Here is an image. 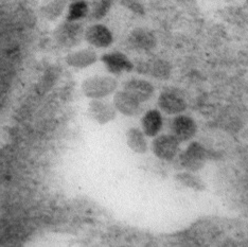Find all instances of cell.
<instances>
[{"mask_svg": "<svg viewBox=\"0 0 248 247\" xmlns=\"http://www.w3.org/2000/svg\"><path fill=\"white\" fill-rule=\"evenodd\" d=\"M101 60L105 64L107 70L115 75L121 74L123 71H131L134 68L132 62L121 52L107 53Z\"/></svg>", "mask_w": 248, "mask_h": 247, "instance_id": "9", "label": "cell"}, {"mask_svg": "<svg viewBox=\"0 0 248 247\" xmlns=\"http://www.w3.org/2000/svg\"><path fill=\"white\" fill-rule=\"evenodd\" d=\"M112 0H100L99 2L93 5L92 11V17L94 19H101L108 12L111 7Z\"/></svg>", "mask_w": 248, "mask_h": 247, "instance_id": "20", "label": "cell"}, {"mask_svg": "<svg viewBox=\"0 0 248 247\" xmlns=\"http://www.w3.org/2000/svg\"><path fill=\"white\" fill-rule=\"evenodd\" d=\"M124 92L127 93L139 103L148 101L154 93V87L152 84L143 80H132L125 84Z\"/></svg>", "mask_w": 248, "mask_h": 247, "instance_id": "10", "label": "cell"}, {"mask_svg": "<svg viewBox=\"0 0 248 247\" xmlns=\"http://www.w3.org/2000/svg\"><path fill=\"white\" fill-rule=\"evenodd\" d=\"M178 143L173 135H162L153 141V152L160 159L172 160L178 152Z\"/></svg>", "mask_w": 248, "mask_h": 247, "instance_id": "4", "label": "cell"}, {"mask_svg": "<svg viewBox=\"0 0 248 247\" xmlns=\"http://www.w3.org/2000/svg\"><path fill=\"white\" fill-rule=\"evenodd\" d=\"M97 61V54L92 49H83L71 52L66 57L67 64L75 68H86Z\"/></svg>", "mask_w": 248, "mask_h": 247, "instance_id": "13", "label": "cell"}, {"mask_svg": "<svg viewBox=\"0 0 248 247\" xmlns=\"http://www.w3.org/2000/svg\"><path fill=\"white\" fill-rule=\"evenodd\" d=\"M83 93L86 97L100 99L110 94L117 88V82L110 77H93L83 83Z\"/></svg>", "mask_w": 248, "mask_h": 247, "instance_id": "1", "label": "cell"}, {"mask_svg": "<svg viewBox=\"0 0 248 247\" xmlns=\"http://www.w3.org/2000/svg\"><path fill=\"white\" fill-rule=\"evenodd\" d=\"M66 7L67 0H48L42 7L41 13L46 19L55 20L64 12Z\"/></svg>", "mask_w": 248, "mask_h": 247, "instance_id": "16", "label": "cell"}, {"mask_svg": "<svg viewBox=\"0 0 248 247\" xmlns=\"http://www.w3.org/2000/svg\"><path fill=\"white\" fill-rule=\"evenodd\" d=\"M70 1H76V0H70Z\"/></svg>", "mask_w": 248, "mask_h": 247, "instance_id": "21", "label": "cell"}, {"mask_svg": "<svg viewBox=\"0 0 248 247\" xmlns=\"http://www.w3.org/2000/svg\"><path fill=\"white\" fill-rule=\"evenodd\" d=\"M89 12V8L86 1L84 0H76L72 1L67 11L66 19L69 21H78L86 17Z\"/></svg>", "mask_w": 248, "mask_h": 247, "instance_id": "18", "label": "cell"}, {"mask_svg": "<svg viewBox=\"0 0 248 247\" xmlns=\"http://www.w3.org/2000/svg\"><path fill=\"white\" fill-rule=\"evenodd\" d=\"M53 34L56 43L63 47L70 48L80 43L84 35V30L82 25L78 21L66 20L56 28Z\"/></svg>", "mask_w": 248, "mask_h": 247, "instance_id": "2", "label": "cell"}, {"mask_svg": "<svg viewBox=\"0 0 248 247\" xmlns=\"http://www.w3.org/2000/svg\"><path fill=\"white\" fill-rule=\"evenodd\" d=\"M126 141L129 149L136 153L142 154L148 150V143H146L144 135L138 128H129L126 134Z\"/></svg>", "mask_w": 248, "mask_h": 247, "instance_id": "15", "label": "cell"}, {"mask_svg": "<svg viewBox=\"0 0 248 247\" xmlns=\"http://www.w3.org/2000/svg\"><path fill=\"white\" fill-rule=\"evenodd\" d=\"M171 131L178 142L187 141L195 135L196 124L194 120L188 116H178L172 121Z\"/></svg>", "mask_w": 248, "mask_h": 247, "instance_id": "5", "label": "cell"}, {"mask_svg": "<svg viewBox=\"0 0 248 247\" xmlns=\"http://www.w3.org/2000/svg\"><path fill=\"white\" fill-rule=\"evenodd\" d=\"M158 105L161 110L169 115L183 113L187 108L184 98L174 91L163 92L158 99Z\"/></svg>", "mask_w": 248, "mask_h": 247, "instance_id": "6", "label": "cell"}, {"mask_svg": "<svg viewBox=\"0 0 248 247\" xmlns=\"http://www.w3.org/2000/svg\"><path fill=\"white\" fill-rule=\"evenodd\" d=\"M115 108L125 116H135L140 111V103L125 92H119L114 97Z\"/></svg>", "mask_w": 248, "mask_h": 247, "instance_id": "11", "label": "cell"}, {"mask_svg": "<svg viewBox=\"0 0 248 247\" xmlns=\"http://www.w3.org/2000/svg\"><path fill=\"white\" fill-rule=\"evenodd\" d=\"M128 42L135 49L144 50V51L153 49L156 45V39L153 33L145 29H141V28L135 29L131 33V35L128 37Z\"/></svg>", "mask_w": 248, "mask_h": 247, "instance_id": "12", "label": "cell"}, {"mask_svg": "<svg viewBox=\"0 0 248 247\" xmlns=\"http://www.w3.org/2000/svg\"><path fill=\"white\" fill-rule=\"evenodd\" d=\"M145 74H149L157 78H168L171 74V67L167 62L161 60H156L153 62H149L144 65L143 68Z\"/></svg>", "mask_w": 248, "mask_h": 247, "instance_id": "17", "label": "cell"}, {"mask_svg": "<svg viewBox=\"0 0 248 247\" xmlns=\"http://www.w3.org/2000/svg\"><path fill=\"white\" fill-rule=\"evenodd\" d=\"M143 132L149 137L156 136L162 126V117L158 110H150L142 118Z\"/></svg>", "mask_w": 248, "mask_h": 247, "instance_id": "14", "label": "cell"}, {"mask_svg": "<svg viewBox=\"0 0 248 247\" xmlns=\"http://www.w3.org/2000/svg\"><path fill=\"white\" fill-rule=\"evenodd\" d=\"M89 115L100 124H105L115 119L116 109L110 103L101 100H93L89 104Z\"/></svg>", "mask_w": 248, "mask_h": 247, "instance_id": "8", "label": "cell"}, {"mask_svg": "<svg viewBox=\"0 0 248 247\" xmlns=\"http://www.w3.org/2000/svg\"><path fill=\"white\" fill-rule=\"evenodd\" d=\"M207 152L199 142H192L188 149L180 155V165L190 172L200 171L205 166Z\"/></svg>", "mask_w": 248, "mask_h": 247, "instance_id": "3", "label": "cell"}, {"mask_svg": "<svg viewBox=\"0 0 248 247\" xmlns=\"http://www.w3.org/2000/svg\"><path fill=\"white\" fill-rule=\"evenodd\" d=\"M176 181L184 186L194 189L195 191H204L206 186L201 179L191 173H179L176 175Z\"/></svg>", "mask_w": 248, "mask_h": 247, "instance_id": "19", "label": "cell"}, {"mask_svg": "<svg viewBox=\"0 0 248 247\" xmlns=\"http://www.w3.org/2000/svg\"><path fill=\"white\" fill-rule=\"evenodd\" d=\"M86 41L97 48H106L112 43V34L103 25H93L84 33Z\"/></svg>", "mask_w": 248, "mask_h": 247, "instance_id": "7", "label": "cell"}]
</instances>
